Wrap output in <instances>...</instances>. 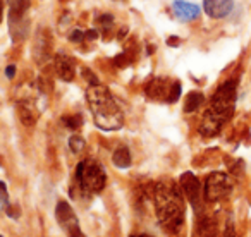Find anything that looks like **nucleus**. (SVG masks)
<instances>
[{
	"label": "nucleus",
	"mask_w": 251,
	"mask_h": 237,
	"mask_svg": "<svg viewBox=\"0 0 251 237\" xmlns=\"http://www.w3.org/2000/svg\"><path fill=\"white\" fill-rule=\"evenodd\" d=\"M97 21H98V24H100V28L105 31V36H107V31L108 33L112 31V26H114V18H112L110 14H103V16H100Z\"/></svg>",
	"instance_id": "16"
},
{
	"label": "nucleus",
	"mask_w": 251,
	"mask_h": 237,
	"mask_svg": "<svg viewBox=\"0 0 251 237\" xmlns=\"http://www.w3.org/2000/svg\"><path fill=\"white\" fill-rule=\"evenodd\" d=\"M203 9L213 19L229 16L234 9V0H203Z\"/></svg>",
	"instance_id": "10"
},
{
	"label": "nucleus",
	"mask_w": 251,
	"mask_h": 237,
	"mask_svg": "<svg viewBox=\"0 0 251 237\" xmlns=\"http://www.w3.org/2000/svg\"><path fill=\"white\" fill-rule=\"evenodd\" d=\"M18 110H19V117H21V122L25 124V126H33V124L36 122L38 112H36L33 101H29V100L19 101Z\"/></svg>",
	"instance_id": "12"
},
{
	"label": "nucleus",
	"mask_w": 251,
	"mask_h": 237,
	"mask_svg": "<svg viewBox=\"0 0 251 237\" xmlns=\"http://www.w3.org/2000/svg\"><path fill=\"white\" fill-rule=\"evenodd\" d=\"M232 191V182L229 175L224 172H213L206 177L205 182V198L208 201H219L230 194Z\"/></svg>",
	"instance_id": "5"
},
{
	"label": "nucleus",
	"mask_w": 251,
	"mask_h": 237,
	"mask_svg": "<svg viewBox=\"0 0 251 237\" xmlns=\"http://www.w3.org/2000/svg\"><path fill=\"white\" fill-rule=\"evenodd\" d=\"M86 100L93 114L95 124L103 131H117L124 124V115L112 93L101 84H91L86 90Z\"/></svg>",
	"instance_id": "3"
},
{
	"label": "nucleus",
	"mask_w": 251,
	"mask_h": 237,
	"mask_svg": "<svg viewBox=\"0 0 251 237\" xmlns=\"http://www.w3.org/2000/svg\"><path fill=\"white\" fill-rule=\"evenodd\" d=\"M179 96H181V83H179V81H174V84H172V90H171V96H169V103H174V101H177Z\"/></svg>",
	"instance_id": "21"
},
{
	"label": "nucleus",
	"mask_w": 251,
	"mask_h": 237,
	"mask_svg": "<svg viewBox=\"0 0 251 237\" xmlns=\"http://www.w3.org/2000/svg\"><path fill=\"white\" fill-rule=\"evenodd\" d=\"M169 45H171V47H177L179 45V38H169Z\"/></svg>",
	"instance_id": "24"
},
{
	"label": "nucleus",
	"mask_w": 251,
	"mask_h": 237,
	"mask_svg": "<svg viewBox=\"0 0 251 237\" xmlns=\"http://www.w3.org/2000/svg\"><path fill=\"white\" fill-rule=\"evenodd\" d=\"M234 103H236V84L232 81H226L213 93L208 110L205 112L200 124V133L208 138L219 134L222 126L232 115Z\"/></svg>",
	"instance_id": "2"
},
{
	"label": "nucleus",
	"mask_w": 251,
	"mask_h": 237,
	"mask_svg": "<svg viewBox=\"0 0 251 237\" xmlns=\"http://www.w3.org/2000/svg\"><path fill=\"white\" fill-rule=\"evenodd\" d=\"M224 237H236V230H234V227H232V225H227Z\"/></svg>",
	"instance_id": "22"
},
{
	"label": "nucleus",
	"mask_w": 251,
	"mask_h": 237,
	"mask_svg": "<svg viewBox=\"0 0 251 237\" xmlns=\"http://www.w3.org/2000/svg\"><path fill=\"white\" fill-rule=\"evenodd\" d=\"M62 120L69 129H77V127L83 124V118H81L79 115H69V117H64Z\"/></svg>",
	"instance_id": "18"
},
{
	"label": "nucleus",
	"mask_w": 251,
	"mask_h": 237,
	"mask_svg": "<svg viewBox=\"0 0 251 237\" xmlns=\"http://www.w3.org/2000/svg\"><path fill=\"white\" fill-rule=\"evenodd\" d=\"M9 7H11V23L23 21V16L29 7V0H9Z\"/></svg>",
	"instance_id": "13"
},
{
	"label": "nucleus",
	"mask_w": 251,
	"mask_h": 237,
	"mask_svg": "<svg viewBox=\"0 0 251 237\" xmlns=\"http://www.w3.org/2000/svg\"><path fill=\"white\" fill-rule=\"evenodd\" d=\"M14 74H16V67L14 66H9L7 69H5V76L11 79V77H14Z\"/></svg>",
	"instance_id": "23"
},
{
	"label": "nucleus",
	"mask_w": 251,
	"mask_h": 237,
	"mask_svg": "<svg viewBox=\"0 0 251 237\" xmlns=\"http://www.w3.org/2000/svg\"><path fill=\"white\" fill-rule=\"evenodd\" d=\"M2 11H4V4H2V0H0V21H2Z\"/></svg>",
	"instance_id": "25"
},
{
	"label": "nucleus",
	"mask_w": 251,
	"mask_h": 237,
	"mask_svg": "<svg viewBox=\"0 0 251 237\" xmlns=\"http://www.w3.org/2000/svg\"><path fill=\"white\" fill-rule=\"evenodd\" d=\"M55 218L60 223V227L64 229V232L69 237H86L81 232L79 222H77V216L74 213V210L71 208L69 203L66 201H59L55 208Z\"/></svg>",
	"instance_id": "6"
},
{
	"label": "nucleus",
	"mask_w": 251,
	"mask_h": 237,
	"mask_svg": "<svg viewBox=\"0 0 251 237\" xmlns=\"http://www.w3.org/2000/svg\"><path fill=\"white\" fill-rule=\"evenodd\" d=\"M112 162H114V165H115V167H119V168L131 167V153H129V150H127L126 146L117 148V150L114 151V155H112Z\"/></svg>",
	"instance_id": "14"
},
{
	"label": "nucleus",
	"mask_w": 251,
	"mask_h": 237,
	"mask_svg": "<svg viewBox=\"0 0 251 237\" xmlns=\"http://www.w3.org/2000/svg\"><path fill=\"white\" fill-rule=\"evenodd\" d=\"M155 206L164 229L172 234L179 232L184 223V201L172 181H160L155 186Z\"/></svg>",
	"instance_id": "1"
},
{
	"label": "nucleus",
	"mask_w": 251,
	"mask_h": 237,
	"mask_svg": "<svg viewBox=\"0 0 251 237\" xmlns=\"http://www.w3.org/2000/svg\"><path fill=\"white\" fill-rule=\"evenodd\" d=\"M174 12L181 21H195L200 16V7L195 4H189L186 0H176L174 2Z\"/></svg>",
	"instance_id": "11"
},
{
	"label": "nucleus",
	"mask_w": 251,
	"mask_h": 237,
	"mask_svg": "<svg viewBox=\"0 0 251 237\" xmlns=\"http://www.w3.org/2000/svg\"><path fill=\"white\" fill-rule=\"evenodd\" d=\"M203 95L200 93V91H193V93L188 95V98H186V103H184V112L186 114H191V112L198 110L200 105L203 103Z\"/></svg>",
	"instance_id": "15"
},
{
	"label": "nucleus",
	"mask_w": 251,
	"mask_h": 237,
	"mask_svg": "<svg viewBox=\"0 0 251 237\" xmlns=\"http://www.w3.org/2000/svg\"><path fill=\"white\" fill-rule=\"evenodd\" d=\"M9 206V192H7V186L0 181V210H4Z\"/></svg>",
	"instance_id": "20"
},
{
	"label": "nucleus",
	"mask_w": 251,
	"mask_h": 237,
	"mask_svg": "<svg viewBox=\"0 0 251 237\" xmlns=\"http://www.w3.org/2000/svg\"><path fill=\"white\" fill-rule=\"evenodd\" d=\"M172 84H174V81L169 83V81L164 79V77H155V79H151L150 83L147 84L145 93H147V96L151 98V100H165L169 103Z\"/></svg>",
	"instance_id": "9"
},
{
	"label": "nucleus",
	"mask_w": 251,
	"mask_h": 237,
	"mask_svg": "<svg viewBox=\"0 0 251 237\" xmlns=\"http://www.w3.org/2000/svg\"><path fill=\"white\" fill-rule=\"evenodd\" d=\"M69 148L74 151V153H81L84 148V140L81 136H73L69 140Z\"/></svg>",
	"instance_id": "19"
},
{
	"label": "nucleus",
	"mask_w": 251,
	"mask_h": 237,
	"mask_svg": "<svg viewBox=\"0 0 251 237\" xmlns=\"http://www.w3.org/2000/svg\"><path fill=\"white\" fill-rule=\"evenodd\" d=\"M133 60H134V57H131V52H122V53H119V55L115 57L114 64L117 67H126V66H129Z\"/></svg>",
	"instance_id": "17"
},
{
	"label": "nucleus",
	"mask_w": 251,
	"mask_h": 237,
	"mask_svg": "<svg viewBox=\"0 0 251 237\" xmlns=\"http://www.w3.org/2000/svg\"><path fill=\"white\" fill-rule=\"evenodd\" d=\"M179 184H181V189L186 194V198L191 201L195 210H198L200 201H201V186H200V181L196 179V175L191 174V172H184L181 175V179H179Z\"/></svg>",
	"instance_id": "7"
},
{
	"label": "nucleus",
	"mask_w": 251,
	"mask_h": 237,
	"mask_svg": "<svg viewBox=\"0 0 251 237\" xmlns=\"http://www.w3.org/2000/svg\"><path fill=\"white\" fill-rule=\"evenodd\" d=\"M0 237H2V236H0Z\"/></svg>",
	"instance_id": "27"
},
{
	"label": "nucleus",
	"mask_w": 251,
	"mask_h": 237,
	"mask_svg": "<svg viewBox=\"0 0 251 237\" xmlns=\"http://www.w3.org/2000/svg\"><path fill=\"white\" fill-rule=\"evenodd\" d=\"M76 181L84 192L95 194V192H100L105 188L107 175H105L103 167L97 160L88 158V160H83L81 164H77Z\"/></svg>",
	"instance_id": "4"
},
{
	"label": "nucleus",
	"mask_w": 251,
	"mask_h": 237,
	"mask_svg": "<svg viewBox=\"0 0 251 237\" xmlns=\"http://www.w3.org/2000/svg\"><path fill=\"white\" fill-rule=\"evenodd\" d=\"M138 237H151V236H147V234H141V236H138Z\"/></svg>",
	"instance_id": "26"
},
{
	"label": "nucleus",
	"mask_w": 251,
	"mask_h": 237,
	"mask_svg": "<svg viewBox=\"0 0 251 237\" xmlns=\"http://www.w3.org/2000/svg\"><path fill=\"white\" fill-rule=\"evenodd\" d=\"M53 66H55L57 76L62 81H73L74 76H76V60L67 53H57L53 57Z\"/></svg>",
	"instance_id": "8"
}]
</instances>
